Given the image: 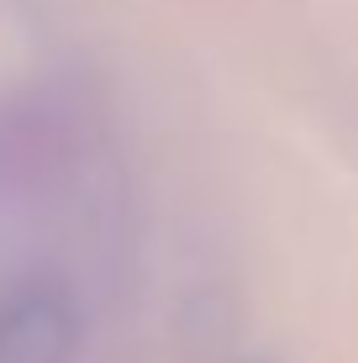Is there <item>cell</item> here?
<instances>
[{
	"instance_id": "obj_1",
	"label": "cell",
	"mask_w": 358,
	"mask_h": 363,
	"mask_svg": "<svg viewBox=\"0 0 358 363\" xmlns=\"http://www.w3.org/2000/svg\"><path fill=\"white\" fill-rule=\"evenodd\" d=\"M79 311L58 284H21L0 295V363H74Z\"/></svg>"
}]
</instances>
